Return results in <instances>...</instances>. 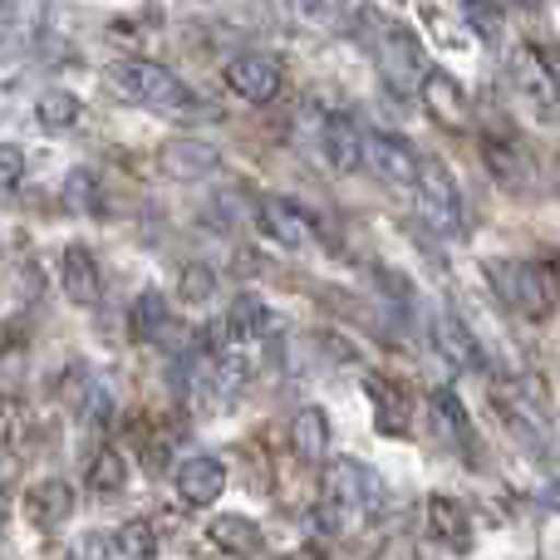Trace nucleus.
<instances>
[{"label": "nucleus", "instance_id": "1", "mask_svg": "<svg viewBox=\"0 0 560 560\" xmlns=\"http://www.w3.org/2000/svg\"><path fill=\"white\" fill-rule=\"evenodd\" d=\"M108 84L138 108H153V114H197V94L173 74L167 65L148 55H128L118 65H108Z\"/></svg>", "mask_w": 560, "mask_h": 560}, {"label": "nucleus", "instance_id": "2", "mask_svg": "<svg viewBox=\"0 0 560 560\" xmlns=\"http://www.w3.org/2000/svg\"><path fill=\"white\" fill-rule=\"evenodd\" d=\"M359 25H364L369 55H374L384 84L394 89V94H418V84H423V74H428V59H423V45H418L413 30L388 15H359Z\"/></svg>", "mask_w": 560, "mask_h": 560}, {"label": "nucleus", "instance_id": "3", "mask_svg": "<svg viewBox=\"0 0 560 560\" xmlns=\"http://www.w3.org/2000/svg\"><path fill=\"white\" fill-rule=\"evenodd\" d=\"M413 192H418V217H423L428 232H438V236H463V222H467L463 192H457V177L447 173L438 158H428V163L418 167Z\"/></svg>", "mask_w": 560, "mask_h": 560}, {"label": "nucleus", "instance_id": "4", "mask_svg": "<svg viewBox=\"0 0 560 560\" xmlns=\"http://www.w3.org/2000/svg\"><path fill=\"white\" fill-rule=\"evenodd\" d=\"M222 79H226V89H232L242 104H256V108L276 104L280 89H285V69H280V59L261 55V49H246V55L226 59Z\"/></svg>", "mask_w": 560, "mask_h": 560}, {"label": "nucleus", "instance_id": "5", "mask_svg": "<svg viewBox=\"0 0 560 560\" xmlns=\"http://www.w3.org/2000/svg\"><path fill=\"white\" fill-rule=\"evenodd\" d=\"M319 506H325V516H329L335 526L349 522V516H359V512H374V477H369L359 463L339 457V463L325 472V492H319Z\"/></svg>", "mask_w": 560, "mask_h": 560}, {"label": "nucleus", "instance_id": "6", "mask_svg": "<svg viewBox=\"0 0 560 560\" xmlns=\"http://www.w3.org/2000/svg\"><path fill=\"white\" fill-rule=\"evenodd\" d=\"M506 295L522 315L546 319L560 305V261H522L512 266V280H506Z\"/></svg>", "mask_w": 560, "mask_h": 560}, {"label": "nucleus", "instance_id": "7", "mask_svg": "<svg viewBox=\"0 0 560 560\" xmlns=\"http://www.w3.org/2000/svg\"><path fill=\"white\" fill-rule=\"evenodd\" d=\"M271 329V310H266V300L256 295H242L226 305V315L212 325V354H236V349L246 345H261V335Z\"/></svg>", "mask_w": 560, "mask_h": 560}, {"label": "nucleus", "instance_id": "8", "mask_svg": "<svg viewBox=\"0 0 560 560\" xmlns=\"http://www.w3.org/2000/svg\"><path fill=\"white\" fill-rule=\"evenodd\" d=\"M364 167H374L388 187H413L418 183V148L398 133H364Z\"/></svg>", "mask_w": 560, "mask_h": 560}, {"label": "nucleus", "instance_id": "9", "mask_svg": "<svg viewBox=\"0 0 560 560\" xmlns=\"http://www.w3.org/2000/svg\"><path fill=\"white\" fill-rule=\"evenodd\" d=\"M173 487H177V502L192 506V512H202V506L222 502V492H226V463H222V457H207V453L187 457V463L173 472Z\"/></svg>", "mask_w": 560, "mask_h": 560}, {"label": "nucleus", "instance_id": "10", "mask_svg": "<svg viewBox=\"0 0 560 560\" xmlns=\"http://www.w3.org/2000/svg\"><path fill=\"white\" fill-rule=\"evenodd\" d=\"M59 285H65V300L79 310H94L104 300V266L94 261L89 246H65L59 256Z\"/></svg>", "mask_w": 560, "mask_h": 560}, {"label": "nucleus", "instance_id": "11", "mask_svg": "<svg viewBox=\"0 0 560 560\" xmlns=\"http://www.w3.org/2000/svg\"><path fill=\"white\" fill-rule=\"evenodd\" d=\"M55 0H0V55H20L45 35Z\"/></svg>", "mask_w": 560, "mask_h": 560}, {"label": "nucleus", "instance_id": "12", "mask_svg": "<svg viewBox=\"0 0 560 560\" xmlns=\"http://www.w3.org/2000/svg\"><path fill=\"white\" fill-rule=\"evenodd\" d=\"M512 84L522 89L536 108H560V74L536 45H522L512 55Z\"/></svg>", "mask_w": 560, "mask_h": 560}, {"label": "nucleus", "instance_id": "13", "mask_svg": "<svg viewBox=\"0 0 560 560\" xmlns=\"http://www.w3.org/2000/svg\"><path fill=\"white\" fill-rule=\"evenodd\" d=\"M217 163H222V153L202 138H167L158 148V173L173 177V183H197V177L217 173Z\"/></svg>", "mask_w": 560, "mask_h": 560}, {"label": "nucleus", "instance_id": "14", "mask_svg": "<svg viewBox=\"0 0 560 560\" xmlns=\"http://www.w3.org/2000/svg\"><path fill=\"white\" fill-rule=\"evenodd\" d=\"M418 98H423V108L438 118L443 128H463L467 118H472V104H467V89L457 84L447 69H433L428 65L423 84H418Z\"/></svg>", "mask_w": 560, "mask_h": 560}, {"label": "nucleus", "instance_id": "15", "mask_svg": "<svg viewBox=\"0 0 560 560\" xmlns=\"http://www.w3.org/2000/svg\"><path fill=\"white\" fill-rule=\"evenodd\" d=\"M69 516H74V487L65 477H45L25 492V522L35 532H65Z\"/></svg>", "mask_w": 560, "mask_h": 560}, {"label": "nucleus", "instance_id": "16", "mask_svg": "<svg viewBox=\"0 0 560 560\" xmlns=\"http://www.w3.org/2000/svg\"><path fill=\"white\" fill-rule=\"evenodd\" d=\"M428 536H433L443 551H472V512H467L457 497H428Z\"/></svg>", "mask_w": 560, "mask_h": 560}, {"label": "nucleus", "instance_id": "17", "mask_svg": "<svg viewBox=\"0 0 560 560\" xmlns=\"http://www.w3.org/2000/svg\"><path fill=\"white\" fill-rule=\"evenodd\" d=\"M319 148H325V163L335 173H359L364 167V128L349 114H329L319 128Z\"/></svg>", "mask_w": 560, "mask_h": 560}, {"label": "nucleus", "instance_id": "18", "mask_svg": "<svg viewBox=\"0 0 560 560\" xmlns=\"http://www.w3.org/2000/svg\"><path fill=\"white\" fill-rule=\"evenodd\" d=\"M369 404H374L378 433L408 438V428H413V398H408V388L398 378H378V374L369 378Z\"/></svg>", "mask_w": 560, "mask_h": 560}, {"label": "nucleus", "instance_id": "19", "mask_svg": "<svg viewBox=\"0 0 560 560\" xmlns=\"http://www.w3.org/2000/svg\"><path fill=\"white\" fill-rule=\"evenodd\" d=\"M433 345H438V354H443L453 369H463V374H472V369L487 364L482 345L472 339V329H467L457 315H447V310H438L433 315Z\"/></svg>", "mask_w": 560, "mask_h": 560}, {"label": "nucleus", "instance_id": "20", "mask_svg": "<svg viewBox=\"0 0 560 560\" xmlns=\"http://www.w3.org/2000/svg\"><path fill=\"white\" fill-rule=\"evenodd\" d=\"M261 226L276 236L280 246H310L315 242V222L300 202H285V197H261Z\"/></svg>", "mask_w": 560, "mask_h": 560}, {"label": "nucleus", "instance_id": "21", "mask_svg": "<svg viewBox=\"0 0 560 560\" xmlns=\"http://www.w3.org/2000/svg\"><path fill=\"white\" fill-rule=\"evenodd\" d=\"M290 438H295V457L305 467H319L329 457V418H325V408H300L295 413V423H290Z\"/></svg>", "mask_w": 560, "mask_h": 560}, {"label": "nucleus", "instance_id": "22", "mask_svg": "<svg viewBox=\"0 0 560 560\" xmlns=\"http://www.w3.org/2000/svg\"><path fill=\"white\" fill-rule=\"evenodd\" d=\"M428 418H433L438 438H447V443H472V418H467L463 398L453 394V388H433V398H428Z\"/></svg>", "mask_w": 560, "mask_h": 560}, {"label": "nucleus", "instance_id": "23", "mask_svg": "<svg viewBox=\"0 0 560 560\" xmlns=\"http://www.w3.org/2000/svg\"><path fill=\"white\" fill-rule=\"evenodd\" d=\"M207 541L217 546V551H226V556H256L266 546V536H261V526L256 522H246V516H217L212 526H207Z\"/></svg>", "mask_w": 560, "mask_h": 560}, {"label": "nucleus", "instance_id": "24", "mask_svg": "<svg viewBox=\"0 0 560 560\" xmlns=\"http://www.w3.org/2000/svg\"><path fill=\"white\" fill-rule=\"evenodd\" d=\"M79 118H84V104H79V94H69V89H45V94L35 98V124L45 128V133H69Z\"/></svg>", "mask_w": 560, "mask_h": 560}, {"label": "nucleus", "instance_id": "25", "mask_svg": "<svg viewBox=\"0 0 560 560\" xmlns=\"http://www.w3.org/2000/svg\"><path fill=\"white\" fill-rule=\"evenodd\" d=\"M167 315H173V305H167V295L158 285H148V290H138V300H133V310H128V325H133V335L138 339H153L158 329L167 325Z\"/></svg>", "mask_w": 560, "mask_h": 560}, {"label": "nucleus", "instance_id": "26", "mask_svg": "<svg viewBox=\"0 0 560 560\" xmlns=\"http://www.w3.org/2000/svg\"><path fill=\"white\" fill-rule=\"evenodd\" d=\"M124 487H128V463H124V453H114V447L94 453V463H89V492L104 502V497H118Z\"/></svg>", "mask_w": 560, "mask_h": 560}, {"label": "nucleus", "instance_id": "27", "mask_svg": "<svg viewBox=\"0 0 560 560\" xmlns=\"http://www.w3.org/2000/svg\"><path fill=\"white\" fill-rule=\"evenodd\" d=\"M290 5L315 25H354L359 20V0H290Z\"/></svg>", "mask_w": 560, "mask_h": 560}, {"label": "nucleus", "instance_id": "28", "mask_svg": "<svg viewBox=\"0 0 560 560\" xmlns=\"http://www.w3.org/2000/svg\"><path fill=\"white\" fill-rule=\"evenodd\" d=\"M114 551L124 560H148L158 556V526L153 522H128L124 532H114Z\"/></svg>", "mask_w": 560, "mask_h": 560}, {"label": "nucleus", "instance_id": "29", "mask_svg": "<svg viewBox=\"0 0 560 560\" xmlns=\"http://www.w3.org/2000/svg\"><path fill=\"white\" fill-rule=\"evenodd\" d=\"M98 197L104 192H98V177L89 173V167H74V173L65 177V207L69 212H94Z\"/></svg>", "mask_w": 560, "mask_h": 560}, {"label": "nucleus", "instance_id": "30", "mask_svg": "<svg viewBox=\"0 0 560 560\" xmlns=\"http://www.w3.org/2000/svg\"><path fill=\"white\" fill-rule=\"evenodd\" d=\"M217 290V276L212 266H183V276H177V295H183V305H207Z\"/></svg>", "mask_w": 560, "mask_h": 560}, {"label": "nucleus", "instance_id": "31", "mask_svg": "<svg viewBox=\"0 0 560 560\" xmlns=\"http://www.w3.org/2000/svg\"><path fill=\"white\" fill-rule=\"evenodd\" d=\"M108 556H114V536L84 532V536H74V541L65 546V556L59 560H108Z\"/></svg>", "mask_w": 560, "mask_h": 560}, {"label": "nucleus", "instance_id": "32", "mask_svg": "<svg viewBox=\"0 0 560 560\" xmlns=\"http://www.w3.org/2000/svg\"><path fill=\"white\" fill-rule=\"evenodd\" d=\"M20 438H25V408L15 398H0V453H10Z\"/></svg>", "mask_w": 560, "mask_h": 560}, {"label": "nucleus", "instance_id": "33", "mask_svg": "<svg viewBox=\"0 0 560 560\" xmlns=\"http://www.w3.org/2000/svg\"><path fill=\"white\" fill-rule=\"evenodd\" d=\"M20 177H25V148L0 143V192L20 187Z\"/></svg>", "mask_w": 560, "mask_h": 560}, {"label": "nucleus", "instance_id": "34", "mask_svg": "<svg viewBox=\"0 0 560 560\" xmlns=\"http://www.w3.org/2000/svg\"><path fill=\"white\" fill-rule=\"evenodd\" d=\"M467 20L477 25V35H497L502 30V5L497 0H467Z\"/></svg>", "mask_w": 560, "mask_h": 560}, {"label": "nucleus", "instance_id": "35", "mask_svg": "<svg viewBox=\"0 0 560 560\" xmlns=\"http://www.w3.org/2000/svg\"><path fill=\"white\" fill-rule=\"evenodd\" d=\"M108 413H114V398H108L104 384H94L89 388V404H84V428H98Z\"/></svg>", "mask_w": 560, "mask_h": 560}]
</instances>
